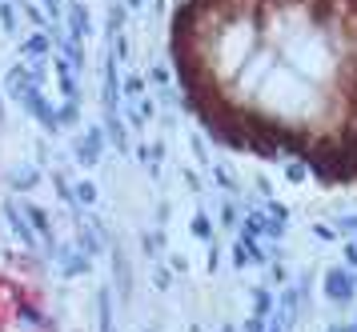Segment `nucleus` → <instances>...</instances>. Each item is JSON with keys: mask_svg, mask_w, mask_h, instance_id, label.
<instances>
[{"mask_svg": "<svg viewBox=\"0 0 357 332\" xmlns=\"http://www.w3.org/2000/svg\"><path fill=\"white\" fill-rule=\"evenodd\" d=\"M137 4H141V0H129V8H137Z\"/></svg>", "mask_w": 357, "mask_h": 332, "instance_id": "393cba45", "label": "nucleus"}, {"mask_svg": "<svg viewBox=\"0 0 357 332\" xmlns=\"http://www.w3.org/2000/svg\"><path fill=\"white\" fill-rule=\"evenodd\" d=\"M269 280H273V285H281V280H285V269H281V264H273V272H269Z\"/></svg>", "mask_w": 357, "mask_h": 332, "instance_id": "aec40b11", "label": "nucleus"}, {"mask_svg": "<svg viewBox=\"0 0 357 332\" xmlns=\"http://www.w3.org/2000/svg\"><path fill=\"white\" fill-rule=\"evenodd\" d=\"M313 237H321V240H333V228H325V224H317V228H313Z\"/></svg>", "mask_w": 357, "mask_h": 332, "instance_id": "6ab92c4d", "label": "nucleus"}, {"mask_svg": "<svg viewBox=\"0 0 357 332\" xmlns=\"http://www.w3.org/2000/svg\"><path fill=\"white\" fill-rule=\"evenodd\" d=\"M341 228H345V232H357V216H345V221H341Z\"/></svg>", "mask_w": 357, "mask_h": 332, "instance_id": "5701e85b", "label": "nucleus"}, {"mask_svg": "<svg viewBox=\"0 0 357 332\" xmlns=\"http://www.w3.org/2000/svg\"><path fill=\"white\" fill-rule=\"evenodd\" d=\"M141 93H145V84H141L137 77H129V80H125V96H141Z\"/></svg>", "mask_w": 357, "mask_h": 332, "instance_id": "dca6fc26", "label": "nucleus"}, {"mask_svg": "<svg viewBox=\"0 0 357 332\" xmlns=\"http://www.w3.org/2000/svg\"><path fill=\"white\" fill-rule=\"evenodd\" d=\"M0 24H4V32H17V8L13 4H0Z\"/></svg>", "mask_w": 357, "mask_h": 332, "instance_id": "4468645a", "label": "nucleus"}, {"mask_svg": "<svg viewBox=\"0 0 357 332\" xmlns=\"http://www.w3.org/2000/svg\"><path fill=\"white\" fill-rule=\"evenodd\" d=\"M49 48H52V36H49V32H33V36L24 40V52H29L33 61H40V56H49Z\"/></svg>", "mask_w": 357, "mask_h": 332, "instance_id": "6e6552de", "label": "nucleus"}, {"mask_svg": "<svg viewBox=\"0 0 357 332\" xmlns=\"http://www.w3.org/2000/svg\"><path fill=\"white\" fill-rule=\"evenodd\" d=\"M100 248H105V228H100V221L81 224V253H93V256H97Z\"/></svg>", "mask_w": 357, "mask_h": 332, "instance_id": "39448f33", "label": "nucleus"}, {"mask_svg": "<svg viewBox=\"0 0 357 332\" xmlns=\"http://www.w3.org/2000/svg\"><path fill=\"white\" fill-rule=\"evenodd\" d=\"M329 332H357V324H333Z\"/></svg>", "mask_w": 357, "mask_h": 332, "instance_id": "b1692460", "label": "nucleus"}, {"mask_svg": "<svg viewBox=\"0 0 357 332\" xmlns=\"http://www.w3.org/2000/svg\"><path fill=\"white\" fill-rule=\"evenodd\" d=\"M77 205H97V184H89V180H81V184H77Z\"/></svg>", "mask_w": 357, "mask_h": 332, "instance_id": "ddd939ff", "label": "nucleus"}, {"mask_svg": "<svg viewBox=\"0 0 357 332\" xmlns=\"http://www.w3.org/2000/svg\"><path fill=\"white\" fill-rule=\"evenodd\" d=\"M17 324H20V329H36V332H49V329H52L49 317H45V313H40L33 301H20V304H17Z\"/></svg>", "mask_w": 357, "mask_h": 332, "instance_id": "20e7f679", "label": "nucleus"}, {"mask_svg": "<svg viewBox=\"0 0 357 332\" xmlns=\"http://www.w3.org/2000/svg\"><path fill=\"white\" fill-rule=\"evenodd\" d=\"M245 332H265V320H261V317H249V320H245Z\"/></svg>", "mask_w": 357, "mask_h": 332, "instance_id": "f3484780", "label": "nucleus"}, {"mask_svg": "<svg viewBox=\"0 0 357 332\" xmlns=\"http://www.w3.org/2000/svg\"><path fill=\"white\" fill-rule=\"evenodd\" d=\"M36 180H40V173H36L33 164H29V168H13V176H8V184H13V189H33Z\"/></svg>", "mask_w": 357, "mask_h": 332, "instance_id": "9b49d317", "label": "nucleus"}, {"mask_svg": "<svg viewBox=\"0 0 357 332\" xmlns=\"http://www.w3.org/2000/svg\"><path fill=\"white\" fill-rule=\"evenodd\" d=\"M153 280H157L161 288H169V272H165V269H157V272H153Z\"/></svg>", "mask_w": 357, "mask_h": 332, "instance_id": "412c9836", "label": "nucleus"}, {"mask_svg": "<svg viewBox=\"0 0 357 332\" xmlns=\"http://www.w3.org/2000/svg\"><path fill=\"white\" fill-rule=\"evenodd\" d=\"M321 288H325V297H329L333 304H349L357 297V276L349 269H329L325 280H321Z\"/></svg>", "mask_w": 357, "mask_h": 332, "instance_id": "f257e3e1", "label": "nucleus"}, {"mask_svg": "<svg viewBox=\"0 0 357 332\" xmlns=\"http://www.w3.org/2000/svg\"><path fill=\"white\" fill-rule=\"evenodd\" d=\"M273 313H277V308H273V292H269L265 285H257V288H253V317L269 320Z\"/></svg>", "mask_w": 357, "mask_h": 332, "instance_id": "0eeeda50", "label": "nucleus"}, {"mask_svg": "<svg viewBox=\"0 0 357 332\" xmlns=\"http://www.w3.org/2000/svg\"><path fill=\"white\" fill-rule=\"evenodd\" d=\"M193 232L209 240V232H213V228H209V216H193Z\"/></svg>", "mask_w": 357, "mask_h": 332, "instance_id": "2eb2a0df", "label": "nucleus"}, {"mask_svg": "<svg viewBox=\"0 0 357 332\" xmlns=\"http://www.w3.org/2000/svg\"><path fill=\"white\" fill-rule=\"evenodd\" d=\"M97 317H100V332H116V324H113V292H109V288L100 292V301H97Z\"/></svg>", "mask_w": 357, "mask_h": 332, "instance_id": "9d476101", "label": "nucleus"}, {"mask_svg": "<svg viewBox=\"0 0 357 332\" xmlns=\"http://www.w3.org/2000/svg\"><path fill=\"white\" fill-rule=\"evenodd\" d=\"M56 264H61L65 276H81V272H89V253L73 248V244H61L56 248Z\"/></svg>", "mask_w": 357, "mask_h": 332, "instance_id": "7ed1b4c3", "label": "nucleus"}, {"mask_svg": "<svg viewBox=\"0 0 357 332\" xmlns=\"http://www.w3.org/2000/svg\"><path fill=\"white\" fill-rule=\"evenodd\" d=\"M68 24H73V36H77V40L89 36V16H84L81 4H73V8H68Z\"/></svg>", "mask_w": 357, "mask_h": 332, "instance_id": "f8f14e48", "label": "nucleus"}, {"mask_svg": "<svg viewBox=\"0 0 357 332\" xmlns=\"http://www.w3.org/2000/svg\"><path fill=\"white\" fill-rule=\"evenodd\" d=\"M113 264H116V292H121V297H125V301H129V297H132V280H129V264H125V256L116 253V248H113Z\"/></svg>", "mask_w": 357, "mask_h": 332, "instance_id": "1a4fd4ad", "label": "nucleus"}, {"mask_svg": "<svg viewBox=\"0 0 357 332\" xmlns=\"http://www.w3.org/2000/svg\"><path fill=\"white\" fill-rule=\"evenodd\" d=\"M221 221H225V224H237V208L225 205V208H221Z\"/></svg>", "mask_w": 357, "mask_h": 332, "instance_id": "a211bd4d", "label": "nucleus"}, {"mask_svg": "<svg viewBox=\"0 0 357 332\" xmlns=\"http://www.w3.org/2000/svg\"><path fill=\"white\" fill-rule=\"evenodd\" d=\"M20 104L33 112V116H36V120H40L45 128H49V132H56V128H61V112H52V104L45 100V93H40L36 84L29 88V93H24V100H20Z\"/></svg>", "mask_w": 357, "mask_h": 332, "instance_id": "f03ea898", "label": "nucleus"}, {"mask_svg": "<svg viewBox=\"0 0 357 332\" xmlns=\"http://www.w3.org/2000/svg\"><path fill=\"white\" fill-rule=\"evenodd\" d=\"M345 260H349V264H357V244H345Z\"/></svg>", "mask_w": 357, "mask_h": 332, "instance_id": "4be33fe9", "label": "nucleus"}, {"mask_svg": "<svg viewBox=\"0 0 357 332\" xmlns=\"http://www.w3.org/2000/svg\"><path fill=\"white\" fill-rule=\"evenodd\" d=\"M100 148H105V132H100V128H89V132H84V141H81V160H84V164H89V160H97Z\"/></svg>", "mask_w": 357, "mask_h": 332, "instance_id": "423d86ee", "label": "nucleus"}]
</instances>
